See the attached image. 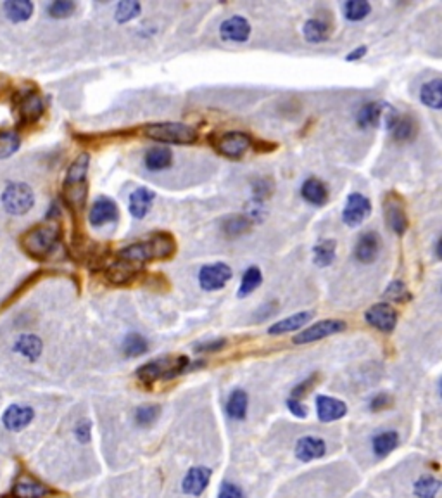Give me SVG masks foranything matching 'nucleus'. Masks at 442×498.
Instances as JSON below:
<instances>
[{
  "label": "nucleus",
  "mask_w": 442,
  "mask_h": 498,
  "mask_svg": "<svg viewBox=\"0 0 442 498\" xmlns=\"http://www.w3.org/2000/svg\"><path fill=\"white\" fill-rule=\"evenodd\" d=\"M247 407H249V396L243 389H235L230 393L227 402V414L235 421H243L247 415Z\"/></svg>",
  "instance_id": "obj_30"
},
{
  "label": "nucleus",
  "mask_w": 442,
  "mask_h": 498,
  "mask_svg": "<svg viewBox=\"0 0 442 498\" xmlns=\"http://www.w3.org/2000/svg\"><path fill=\"white\" fill-rule=\"evenodd\" d=\"M0 498H11L9 495H4V497H0Z\"/></svg>",
  "instance_id": "obj_55"
},
{
  "label": "nucleus",
  "mask_w": 442,
  "mask_h": 498,
  "mask_svg": "<svg viewBox=\"0 0 442 498\" xmlns=\"http://www.w3.org/2000/svg\"><path fill=\"white\" fill-rule=\"evenodd\" d=\"M396 116H398V111L391 104L373 100V103H366L359 110L358 116H356V122H358L361 129H375L382 122L385 123V126H389L394 122Z\"/></svg>",
  "instance_id": "obj_7"
},
{
  "label": "nucleus",
  "mask_w": 442,
  "mask_h": 498,
  "mask_svg": "<svg viewBox=\"0 0 442 498\" xmlns=\"http://www.w3.org/2000/svg\"><path fill=\"white\" fill-rule=\"evenodd\" d=\"M337 253V241L335 239H325L320 244L314 246L313 249V261L318 267H328L333 263Z\"/></svg>",
  "instance_id": "obj_34"
},
{
  "label": "nucleus",
  "mask_w": 442,
  "mask_h": 498,
  "mask_svg": "<svg viewBox=\"0 0 442 498\" xmlns=\"http://www.w3.org/2000/svg\"><path fill=\"white\" fill-rule=\"evenodd\" d=\"M301 194L309 204L313 206H323L328 201V190L325 187V183L318 178L311 177L308 181H304L301 187Z\"/></svg>",
  "instance_id": "obj_26"
},
{
  "label": "nucleus",
  "mask_w": 442,
  "mask_h": 498,
  "mask_svg": "<svg viewBox=\"0 0 442 498\" xmlns=\"http://www.w3.org/2000/svg\"><path fill=\"white\" fill-rule=\"evenodd\" d=\"M173 161V155L168 148H152L145 152L144 156V164L147 170L151 171H163L166 170L168 166Z\"/></svg>",
  "instance_id": "obj_29"
},
{
  "label": "nucleus",
  "mask_w": 442,
  "mask_h": 498,
  "mask_svg": "<svg viewBox=\"0 0 442 498\" xmlns=\"http://www.w3.org/2000/svg\"><path fill=\"white\" fill-rule=\"evenodd\" d=\"M161 407L159 405H142L135 410V422L140 428H149L159 419Z\"/></svg>",
  "instance_id": "obj_42"
},
{
  "label": "nucleus",
  "mask_w": 442,
  "mask_h": 498,
  "mask_svg": "<svg viewBox=\"0 0 442 498\" xmlns=\"http://www.w3.org/2000/svg\"><path fill=\"white\" fill-rule=\"evenodd\" d=\"M232 268L227 263L204 265L199 270V286L202 291H220L232 280Z\"/></svg>",
  "instance_id": "obj_11"
},
{
  "label": "nucleus",
  "mask_w": 442,
  "mask_h": 498,
  "mask_svg": "<svg viewBox=\"0 0 442 498\" xmlns=\"http://www.w3.org/2000/svg\"><path fill=\"white\" fill-rule=\"evenodd\" d=\"M175 251H177V241H175L173 235L168 234V232H157L145 241L133 242V244L119 249L118 258L142 267L149 261L168 260V258L173 256Z\"/></svg>",
  "instance_id": "obj_1"
},
{
  "label": "nucleus",
  "mask_w": 442,
  "mask_h": 498,
  "mask_svg": "<svg viewBox=\"0 0 442 498\" xmlns=\"http://www.w3.org/2000/svg\"><path fill=\"white\" fill-rule=\"evenodd\" d=\"M385 298L396 303H403L406 301V299H410L411 296H410V291H408L406 284L401 282V280H394V282L385 289Z\"/></svg>",
  "instance_id": "obj_45"
},
{
  "label": "nucleus",
  "mask_w": 442,
  "mask_h": 498,
  "mask_svg": "<svg viewBox=\"0 0 442 498\" xmlns=\"http://www.w3.org/2000/svg\"><path fill=\"white\" fill-rule=\"evenodd\" d=\"M14 351L21 357H25L26 360L35 362L39 360L40 355L43 351V343L39 336L35 334H21L20 338L14 343Z\"/></svg>",
  "instance_id": "obj_24"
},
{
  "label": "nucleus",
  "mask_w": 442,
  "mask_h": 498,
  "mask_svg": "<svg viewBox=\"0 0 442 498\" xmlns=\"http://www.w3.org/2000/svg\"><path fill=\"white\" fill-rule=\"evenodd\" d=\"M391 405V396L385 395V393H380V395L373 396V400L370 402V410L372 412H380L384 408H387Z\"/></svg>",
  "instance_id": "obj_51"
},
{
  "label": "nucleus",
  "mask_w": 442,
  "mask_h": 498,
  "mask_svg": "<svg viewBox=\"0 0 442 498\" xmlns=\"http://www.w3.org/2000/svg\"><path fill=\"white\" fill-rule=\"evenodd\" d=\"M154 190L147 189V187H138L135 189L132 194H130V203L128 209L130 215L133 216L135 220H142L147 216V213L151 211V206L154 203Z\"/></svg>",
  "instance_id": "obj_20"
},
{
  "label": "nucleus",
  "mask_w": 442,
  "mask_h": 498,
  "mask_svg": "<svg viewBox=\"0 0 442 498\" xmlns=\"http://www.w3.org/2000/svg\"><path fill=\"white\" fill-rule=\"evenodd\" d=\"M55 490H52L51 486L45 485L43 481L36 479L35 476L21 471L18 474L16 481H14L13 490H11V498H48L55 495Z\"/></svg>",
  "instance_id": "obj_8"
},
{
  "label": "nucleus",
  "mask_w": 442,
  "mask_h": 498,
  "mask_svg": "<svg viewBox=\"0 0 442 498\" xmlns=\"http://www.w3.org/2000/svg\"><path fill=\"white\" fill-rule=\"evenodd\" d=\"M264 308L266 310H263V308L260 310V315H261V318H263V320H264V318H268L269 315H272L273 312H275V303H268V305H264Z\"/></svg>",
  "instance_id": "obj_53"
},
{
  "label": "nucleus",
  "mask_w": 442,
  "mask_h": 498,
  "mask_svg": "<svg viewBox=\"0 0 442 498\" xmlns=\"http://www.w3.org/2000/svg\"><path fill=\"white\" fill-rule=\"evenodd\" d=\"M327 453V443L321 438L304 436L295 445V457L301 462H311V460L321 459Z\"/></svg>",
  "instance_id": "obj_21"
},
{
  "label": "nucleus",
  "mask_w": 442,
  "mask_h": 498,
  "mask_svg": "<svg viewBox=\"0 0 442 498\" xmlns=\"http://www.w3.org/2000/svg\"><path fill=\"white\" fill-rule=\"evenodd\" d=\"M365 54H366V47L361 46V47L354 48L353 52H349V55H347L346 59H347V61H349V63H353V61H358V59H361Z\"/></svg>",
  "instance_id": "obj_52"
},
{
  "label": "nucleus",
  "mask_w": 442,
  "mask_h": 498,
  "mask_svg": "<svg viewBox=\"0 0 442 498\" xmlns=\"http://www.w3.org/2000/svg\"><path fill=\"white\" fill-rule=\"evenodd\" d=\"M119 218V209L111 197H99L92 204L88 213V222L93 227H104Z\"/></svg>",
  "instance_id": "obj_16"
},
{
  "label": "nucleus",
  "mask_w": 442,
  "mask_h": 498,
  "mask_svg": "<svg viewBox=\"0 0 442 498\" xmlns=\"http://www.w3.org/2000/svg\"><path fill=\"white\" fill-rule=\"evenodd\" d=\"M346 329H347V324L344 320H339V318H328V320L318 322V324L311 325V327L299 332V334L294 338V343L295 344L316 343V341L330 338L333 334H339V332L346 331Z\"/></svg>",
  "instance_id": "obj_9"
},
{
  "label": "nucleus",
  "mask_w": 442,
  "mask_h": 498,
  "mask_svg": "<svg viewBox=\"0 0 442 498\" xmlns=\"http://www.w3.org/2000/svg\"><path fill=\"white\" fill-rule=\"evenodd\" d=\"M441 490V481L434 476H422L413 486V493L418 498H436Z\"/></svg>",
  "instance_id": "obj_39"
},
{
  "label": "nucleus",
  "mask_w": 442,
  "mask_h": 498,
  "mask_svg": "<svg viewBox=\"0 0 442 498\" xmlns=\"http://www.w3.org/2000/svg\"><path fill=\"white\" fill-rule=\"evenodd\" d=\"M211 469H208V467H192L183 478L182 492L190 497H201L208 488L209 481H211Z\"/></svg>",
  "instance_id": "obj_17"
},
{
  "label": "nucleus",
  "mask_w": 442,
  "mask_h": 498,
  "mask_svg": "<svg viewBox=\"0 0 442 498\" xmlns=\"http://www.w3.org/2000/svg\"><path fill=\"white\" fill-rule=\"evenodd\" d=\"M76 9V4L74 2H67V0H58V2H52L48 6V14L51 18H55V20H61V18H67L74 13Z\"/></svg>",
  "instance_id": "obj_44"
},
{
  "label": "nucleus",
  "mask_w": 442,
  "mask_h": 498,
  "mask_svg": "<svg viewBox=\"0 0 442 498\" xmlns=\"http://www.w3.org/2000/svg\"><path fill=\"white\" fill-rule=\"evenodd\" d=\"M221 40L230 44H243L250 37V25L246 18L232 16L220 26Z\"/></svg>",
  "instance_id": "obj_15"
},
{
  "label": "nucleus",
  "mask_w": 442,
  "mask_h": 498,
  "mask_svg": "<svg viewBox=\"0 0 442 498\" xmlns=\"http://www.w3.org/2000/svg\"><path fill=\"white\" fill-rule=\"evenodd\" d=\"M392 137L399 142H406L411 140L417 133V122H415L411 116H401L398 118V122L394 123V126L391 129Z\"/></svg>",
  "instance_id": "obj_37"
},
{
  "label": "nucleus",
  "mask_w": 442,
  "mask_h": 498,
  "mask_svg": "<svg viewBox=\"0 0 442 498\" xmlns=\"http://www.w3.org/2000/svg\"><path fill=\"white\" fill-rule=\"evenodd\" d=\"M142 6L138 2H132V0H125V2H119L118 7H116V21L119 25L130 23V21L135 20V18L140 14Z\"/></svg>",
  "instance_id": "obj_41"
},
{
  "label": "nucleus",
  "mask_w": 442,
  "mask_h": 498,
  "mask_svg": "<svg viewBox=\"0 0 442 498\" xmlns=\"http://www.w3.org/2000/svg\"><path fill=\"white\" fill-rule=\"evenodd\" d=\"M218 498H246V493H243L241 486H237L235 483L225 481L223 485L220 486Z\"/></svg>",
  "instance_id": "obj_46"
},
{
  "label": "nucleus",
  "mask_w": 442,
  "mask_h": 498,
  "mask_svg": "<svg viewBox=\"0 0 442 498\" xmlns=\"http://www.w3.org/2000/svg\"><path fill=\"white\" fill-rule=\"evenodd\" d=\"M399 445V434L396 431H384V433L377 434L373 438V452L377 457H387L398 448Z\"/></svg>",
  "instance_id": "obj_33"
},
{
  "label": "nucleus",
  "mask_w": 442,
  "mask_h": 498,
  "mask_svg": "<svg viewBox=\"0 0 442 498\" xmlns=\"http://www.w3.org/2000/svg\"><path fill=\"white\" fill-rule=\"evenodd\" d=\"M225 344H227V339H213V341H209V343L196 344V348H194V350H196L197 353H213V351L223 350Z\"/></svg>",
  "instance_id": "obj_48"
},
{
  "label": "nucleus",
  "mask_w": 442,
  "mask_h": 498,
  "mask_svg": "<svg viewBox=\"0 0 442 498\" xmlns=\"http://www.w3.org/2000/svg\"><path fill=\"white\" fill-rule=\"evenodd\" d=\"M59 241V228L52 223H43L29 228L21 237V246L29 256L43 260L52 253Z\"/></svg>",
  "instance_id": "obj_4"
},
{
  "label": "nucleus",
  "mask_w": 442,
  "mask_h": 498,
  "mask_svg": "<svg viewBox=\"0 0 442 498\" xmlns=\"http://www.w3.org/2000/svg\"><path fill=\"white\" fill-rule=\"evenodd\" d=\"M35 196L32 187L26 183H11L2 194V204L11 215H25L33 208Z\"/></svg>",
  "instance_id": "obj_6"
},
{
  "label": "nucleus",
  "mask_w": 442,
  "mask_h": 498,
  "mask_svg": "<svg viewBox=\"0 0 442 498\" xmlns=\"http://www.w3.org/2000/svg\"><path fill=\"white\" fill-rule=\"evenodd\" d=\"M21 138L14 132H0V159L13 156L20 149Z\"/></svg>",
  "instance_id": "obj_43"
},
{
  "label": "nucleus",
  "mask_w": 442,
  "mask_h": 498,
  "mask_svg": "<svg viewBox=\"0 0 442 498\" xmlns=\"http://www.w3.org/2000/svg\"><path fill=\"white\" fill-rule=\"evenodd\" d=\"M372 213V204L363 194L353 192L347 197L346 204L342 209V220L346 225L359 227Z\"/></svg>",
  "instance_id": "obj_12"
},
{
  "label": "nucleus",
  "mask_w": 442,
  "mask_h": 498,
  "mask_svg": "<svg viewBox=\"0 0 442 498\" xmlns=\"http://www.w3.org/2000/svg\"><path fill=\"white\" fill-rule=\"evenodd\" d=\"M311 317H313V313L311 312L294 313V315L275 322V324L268 329V334L276 336V334H287V332L299 331V329H302L306 324H308V322L311 320Z\"/></svg>",
  "instance_id": "obj_25"
},
{
  "label": "nucleus",
  "mask_w": 442,
  "mask_h": 498,
  "mask_svg": "<svg viewBox=\"0 0 442 498\" xmlns=\"http://www.w3.org/2000/svg\"><path fill=\"white\" fill-rule=\"evenodd\" d=\"M144 136L151 138V140L175 145L196 144L197 138H199V133L194 126L177 122L149 123V125L144 126Z\"/></svg>",
  "instance_id": "obj_3"
},
{
  "label": "nucleus",
  "mask_w": 442,
  "mask_h": 498,
  "mask_svg": "<svg viewBox=\"0 0 442 498\" xmlns=\"http://www.w3.org/2000/svg\"><path fill=\"white\" fill-rule=\"evenodd\" d=\"M287 408L290 410V414L295 415L297 419H306V415H308V410H306V407L302 405V403L299 402L297 398H288L287 400Z\"/></svg>",
  "instance_id": "obj_50"
},
{
  "label": "nucleus",
  "mask_w": 442,
  "mask_h": 498,
  "mask_svg": "<svg viewBox=\"0 0 442 498\" xmlns=\"http://www.w3.org/2000/svg\"><path fill=\"white\" fill-rule=\"evenodd\" d=\"M316 381H318V376H316V374H313V376L308 377V379H306L304 383L295 386V388L292 389V398H299V396H304L306 393H308L309 389H311V386L316 383Z\"/></svg>",
  "instance_id": "obj_49"
},
{
  "label": "nucleus",
  "mask_w": 442,
  "mask_h": 498,
  "mask_svg": "<svg viewBox=\"0 0 442 498\" xmlns=\"http://www.w3.org/2000/svg\"><path fill=\"white\" fill-rule=\"evenodd\" d=\"M22 123H33L43 114V100L36 92H26L18 103Z\"/></svg>",
  "instance_id": "obj_22"
},
{
  "label": "nucleus",
  "mask_w": 442,
  "mask_h": 498,
  "mask_svg": "<svg viewBox=\"0 0 442 498\" xmlns=\"http://www.w3.org/2000/svg\"><path fill=\"white\" fill-rule=\"evenodd\" d=\"M366 324L380 332H392L398 325V312L391 303H377L365 312Z\"/></svg>",
  "instance_id": "obj_10"
},
{
  "label": "nucleus",
  "mask_w": 442,
  "mask_h": 498,
  "mask_svg": "<svg viewBox=\"0 0 442 498\" xmlns=\"http://www.w3.org/2000/svg\"><path fill=\"white\" fill-rule=\"evenodd\" d=\"M250 228V218L243 215H230L221 223V230L227 237H239Z\"/></svg>",
  "instance_id": "obj_36"
},
{
  "label": "nucleus",
  "mask_w": 442,
  "mask_h": 498,
  "mask_svg": "<svg viewBox=\"0 0 442 498\" xmlns=\"http://www.w3.org/2000/svg\"><path fill=\"white\" fill-rule=\"evenodd\" d=\"M7 87H9V80H7L6 77H2V74H0V92L6 91Z\"/></svg>",
  "instance_id": "obj_54"
},
{
  "label": "nucleus",
  "mask_w": 442,
  "mask_h": 498,
  "mask_svg": "<svg viewBox=\"0 0 442 498\" xmlns=\"http://www.w3.org/2000/svg\"><path fill=\"white\" fill-rule=\"evenodd\" d=\"M384 216L387 225L394 234L403 235L408 230V216L401 199L394 194H389L384 203Z\"/></svg>",
  "instance_id": "obj_13"
},
{
  "label": "nucleus",
  "mask_w": 442,
  "mask_h": 498,
  "mask_svg": "<svg viewBox=\"0 0 442 498\" xmlns=\"http://www.w3.org/2000/svg\"><path fill=\"white\" fill-rule=\"evenodd\" d=\"M88 164H90V155L88 152H81V155L71 163V166L67 168L65 187L78 185V183L87 182Z\"/></svg>",
  "instance_id": "obj_27"
},
{
  "label": "nucleus",
  "mask_w": 442,
  "mask_h": 498,
  "mask_svg": "<svg viewBox=\"0 0 442 498\" xmlns=\"http://www.w3.org/2000/svg\"><path fill=\"white\" fill-rule=\"evenodd\" d=\"M347 414V405L339 398L327 395L316 396V415L321 422H335Z\"/></svg>",
  "instance_id": "obj_18"
},
{
  "label": "nucleus",
  "mask_w": 442,
  "mask_h": 498,
  "mask_svg": "<svg viewBox=\"0 0 442 498\" xmlns=\"http://www.w3.org/2000/svg\"><path fill=\"white\" fill-rule=\"evenodd\" d=\"M74 438H76L80 443H88L92 440V424L88 421H80L74 428Z\"/></svg>",
  "instance_id": "obj_47"
},
{
  "label": "nucleus",
  "mask_w": 442,
  "mask_h": 498,
  "mask_svg": "<svg viewBox=\"0 0 442 498\" xmlns=\"http://www.w3.org/2000/svg\"><path fill=\"white\" fill-rule=\"evenodd\" d=\"M138 265L128 263V261H123V260H116L114 263H111L109 267H107V280L112 284H116V286H123V284H128L130 280H133L135 277L138 275Z\"/></svg>",
  "instance_id": "obj_23"
},
{
  "label": "nucleus",
  "mask_w": 442,
  "mask_h": 498,
  "mask_svg": "<svg viewBox=\"0 0 442 498\" xmlns=\"http://www.w3.org/2000/svg\"><path fill=\"white\" fill-rule=\"evenodd\" d=\"M35 419V410L32 407L26 405H9L6 408L2 415V424L4 428L11 433H20V431L26 429Z\"/></svg>",
  "instance_id": "obj_14"
},
{
  "label": "nucleus",
  "mask_w": 442,
  "mask_h": 498,
  "mask_svg": "<svg viewBox=\"0 0 442 498\" xmlns=\"http://www.w3.org/2000/svg\"><path fill=\"white\" fill-rule=\"evenodd\" d=\"M442 81L441 78H434V80L427 81L420 89V100L423 106L430 107V110L439 111L442 107Z\"/></svg>",
  "instance_id": "obj_28"
},
{
  "label": "nucleus",
  "mask_w": 442,
  "mask_h": 498,
  "mask_svg": "<svg viewBox=\"0 0 442 498\" xmlns=\"http://www.w3.org/2000/svg\"><path fill=\"white\" fill-rule=\"evenodd\" d=\"M147 351H149L147 339H145L142 334H138V332H130V334L125 338V341H123V353H125L128 358L142 357V355H145Z\"/></svg>",
  "instance_id": "obj_35"
},
{
  "label": "nucleus",
  "mask_w": 442,
  "mask_h": 498,
  "mask_svg": "<svg viewBox=\"0 0 442 498\" xmlns=\"http://www.w3.org/2000/svg\"><path fill=\"white\" fill-rule=\"evenodd\" d=\"M370 11H372V6H370L368 2H365V0H349V2H346L342 6L344 18L353 21V23L365 20L370 14Z\"/></svg>",
  "instance_id": "obj_40"
},
{
  "label": "nucleus",
  "mask_w": 442,
  "mask_h": 498,
  "mask_svg": "<svg viewBox=\"0 0 442 498\" xmlns=\"http://www.w3.org/2000/svg\"><path fill=\"white\" fill-rule=\"evenodd\" d=\"M216 152L228 159H241L250 148H253V137L243 132H225L220 137L211 140Z\"/></svg>",
  "instance_id": "obj_5"
},
{
  "label": "nucleus",
  "mask_w": 442,
  "mask_h": 498,
  "mask_svg": "<svg viewBox=\"0 0 442 498\" xmlns=\"http://www.w3.org/2000/svg\"><path fill=\"white\" fill-rule=\"evenodd\" d=\"M4 11L13 23H22L32 18L33 4L28 0H11L4 4Z\"/></svg>",
  "instance_id": "obj_32"
},
{
  "label": "nucleus",
  "mask_w": 442,
  "mask_h": 498,
  "mask_svg": "<svg viewBox=\"0 0 442 498\" xmlns=\"http://www.w3.org/2000/svg\"><path fill=\"white\" fill-rule=\"evenodd\" d=\"M190 360L185 355L180 357H161L156 360L144 363L140 369H137V377L142 384L152 386L157 381H171L189 370Z\"/></svg>",
  "instance_id": "obj_2"
},
{
  "label": "nucleus",
  "mask_w": 442,
  "mask_h": 498,
  "mask_svg": "<svg viewBox=\"0 0 442 498\" xmlns=\"http://www.w3.org/2000/svg\"><path fill=\"white\" fill-rule=\"evenodd\" d=\"M263 282V273L257 267H250L243 272L241 287H239V298H247L249 294H253L257 287Z\"/></svg>",
  "instance_id": "obj_38"
},
{
  "label": "nucleus",
  "mask_w": 442,
  "mask_h": 498,
  "mask_svg": "<svg viewBox=\"0 0 442 498\" xmlns=\"http://www.w3.org/2000/svg\"><path fill=\"white\" fill-rule=\"evenodd\" d=\"M302 35L309 44H323L330 37V28L321 20H308L302 28Z\"/></svg>",
  "instance_id": "obj_31"
},
{
  "label": "nucleus",
  "mask_w": 442,
  "mask_h": 498,
  "mask_svg": "<svg viewBox=\"0 0 442 498\" xmlns=\"http://www.w3.org/2000/svg\"><path fill=\"white\" fill-rule=\"evenodd\" d=\"M380 254V237L375 232H366L358 239L354 246V256L359 263L370 265Z\"/></svg>",
  "instance_id": "obj_19"
}]
</instances>
